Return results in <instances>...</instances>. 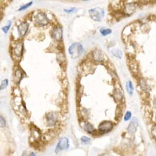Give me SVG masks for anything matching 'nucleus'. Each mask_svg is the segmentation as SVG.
I'll return each mask as SVG.
<instances>
[{
  "label": "nucleus",
  "mask_w": 156,
  "mask_h": 156,
  "mask_svg": "<svg viewBox=\"0 0 156 156\" xmlns=\"http://www.w3.org/2000/svg\"><path fill=\"white\" fill-rule=\"evenodd\" d=\"M89 59L95 64L104 63L107 60L106 54L99 48H95L91 50L89 55Z\"/></svg>",
  "instance_id": "7ed1b4c3"
},
{
  "label": "nucleus",
  "mask_w": 156,
  "mask_h": 156,
  "mask_svg": "<svg viewBox=\"0 0 156 156\" xmlns=\"http://www.w3.org/2000/svg\"><path fill=\"white\" fill-rule=\"evenodd\" d=\"M6 126V120L2 115H0V128H3Z\"/></svg>",
  "instance_id": "7c9ffc66"
},
{
  "label": "nucleus",
  "mask_w": 156,
  "mask_h": 156,
  "mask_svg": "<svg viewBox=\"0 0 156 156\" xmlns=\"http://www.w3.org/2000/svg\"><path fill=\"white\" fill-rule=\"evenodd\" d=\"M50 36L55 43L60 45L63 41V29L59 24L53 25L50 31Z\"/></svg>",
  "instance_id": "39448f33"
},
{
  "label": "nucleus",
  "mask_w": 156,
  "mask_h": 156,
  "mask_svg": "<svg viewBox=\"0 0 156 156\" xmlns=\"http://www.w3.org/2000/svg\"><path fill=\"white\" fill-rule=\"evenodd\" d=\"M30 30V23L28 20L20 22V24L16 26V31H17V34L20 38H25L28 35V32Z\"/></svg>",
  "instance_id": "9b49d317"
},
{
  "label": "nucleus",
  "mask_w": 156,
  "mask_h": 156,
  "mask_svg": "<svg viewBox=\"0 0 156 156\" xmlns=\"http://www.w3.org/2000/svg\"><path fill=\"white\" fill-rule=\"evenodd\" d=\"M137 83H138V86L140 87V90L143 91V92L148 93L149 91H151L152 90V87H151L150 84H148V81H147L144 77H139L138 81H137Z\"/></svg>",
  "instance_id": "dca6fc26"
},
{
  "label": "nucleus",
  "mask_w": 156,
  "mask_h": 156,
  "mask_svg": "<svg viewBox=\"0 0 156 156\" xmlns=\"http://www.w3.org/2000/svg\"><path fill=\"white\" fill-rule=\"evenodd\" d=\"M82 2H87V1H90V0H81Z\"/></svg>",
  "instance_id": "e433bc0d"
},
{
  "label": "nucleus",
  "mask_w": 156,
  "mask_h": 156,
  "mask_svg": "<svg viewBox=\"0 0 156 156\" xmlns=\"http://www.w3.org/2000/svg\"><path fill=\"white\" fill-rule=\"evenodd\" d=\"M56 60H57L58 63L61 66H66V56L63 51L59 50L56 53Z\"/></svg>",
  "instance_id": "f3484780"
},
{
  "label": "nucleus",
  "mask_w": 156,
  "mask_h": 156,
  "mask_svg": "<svg viewBox=\"0 0 156 156\" xmlns=\"http://www.w3.org/2000/svg\"><path fill=\"white\" fill-rule=\"evenodd\" d=\"M99 31L102 37H107L113 33V30L109 28H106V27H102L99 28Z\"/></svg>",
  "instance_id": "412c9836"
},
{
  "label": "nucleus",
  "mask_w": 156,
  "mask_h": 156,
  "mask_svg": "<svg viewBox=\"0 0 156 156\" xmlns=\"http://www.w3.org/2000/svg\"><path fill=\"white\" fill-rule=\"evenodd\" d=\"M110 52L115 58H116V59H122V52L120 49H119V48H116V47H114L111 49Z\"/></svg>",
  "instance_id": "aec40b11"
},
{
  "label": "nucleus",
  "mask_w": 156,
  "mask_h": 156,
  "mask_svg": "<svg viewBox=\"0 0 156 156\" xmlns=\"http://www.w3.org/2000/svg\"><path fill=\"white\" fill-rule=\"evenodd\" d=\"M64 12L66 13H68V14H71V13H75L78 11V9L77 7H70V8H68V9H64L63 10Z\"/></svg>",
  "instance_id": "c85d7f7f"
},
{
  "label": "nucleus",
  "mask_w": 156,
  "mask_h": 156,
  "mask_svg": "<svg viewBox=\"0 0 156 156\" xmlns=\"http://www.w3.org/2000/svg\"><path fill=\"white\" fill-rule=\"evenodd\" d=\"M69 147H70L69 139L68 138V137H60L59 140H58L56 145H55V154H59V152L68 150L69 148Z\"/></svg>",
  "instance_id": "1a4fd4ad"
},
{
  "label": "nucleus",
  "mask_w": 156,
  "mask_h": 156,
  "mask_svg": "<svg viewBox=\"0 0 156 156\" xmlns=\"http://www.w3.org/2000/svg\"><path fill=\"white\" fill-rule=\"evenodd\" d=\"M80 141H81V144H82V145H84L85 146V145H88V144H91V139L89 137L84 135V136H82L81 137Z\"/></svg>",
  "instance_id": "393cba45"
},
{
  "label": "nucleus",
  "mask_w": 156,
  "mask_h": 156,
  "mask_svg": "<svg viewBox=\"0 0 156 156\" xmlns=\"http://www.w3.org/2000/svg\"><path fill=\"white\" fill-rule=\"evenodd\" d=\"M32 21L34 25L38 28H46L52 24L51 19L49 15L44 11H38L34 14L32 17Z\"/></svg>",
  "instance_id": "f257e3e1"
},
{
  "label": "nucleus",
  "mask_w": 156,
  "mask_h": 156,
  "mask_svg": "<svg viewBox=\"0 0 156 156\" xmlns=\"http://www.w3.org/2000/svg\"><path fill=\"white\" fill-rule=\"evenodd\" d=\"M132 118H133L132 112L130 110L126 111L124 114H123V116H122V119H123L124 122H130Z\"/></svg>",
  "instance_id": "b1692460"
},
{
  "label": "nucleus",
  "mask_w": 156,
  "mask_h": 156,
  "mask_svg": "<svg viewBox=\"0 0 156 156\" xmlns=\"http://www.w3.org/2000/svg\"><path fill=\"white\" fill-rule=\"evenodd\" d=\"M90 116V112L87 109L83 108L80 110V118L81 119H88Z\"/></svg>",
  "instance_id": "4be33fe9"
},
{
  "label": "nucleus",
  "mask_w": 156,
  "mask_h": 156,
  "mask_svg": "<svg viewBox=\"0 0 156 156\" xmlns=\"http://www.w3.org/2000/svg\"><path fill=\"white\" fill-rule=\"evenodd\" d=\"M152 106H153L154 109H156V97L154 98L153 100H152Z\"/></svg>",
  "instance_id": "473e14b6"
},
{
  "label": "nucleus",
  "mask_w": 156,
  "mask_h": 156,
  "mask_svg": "<svg viewBox=\"0 0 156 156\" xmlns=\"http://www.w3.org/2000/svg\"><path fill=\"white\" fill-rule=\"evenodd\" d=\"M139 126V121L137 117H133L129 122V124L127 127V132L130 134H134L137 132Z\"/></svg>",
  "instance_id": "2eb2a0df"
},
{
  "label": "nucleus",
  "mask_w": 156,
  "mask_h": 156,
  "mask_svg": "<svg viewBox=\"0 0 156 156\" xmlns=\"http://www.w3.org/2000/svg\"><path fill=\"white\" fill-rule=\"evenodd\" d=\"M61 122V114L57 111H49L45 115V122L49 128H55Z\"/></svg>",
  "instance_id": "f03ea898"
},
{
  "label": "nucleus",
  "mask_w": 156,
  "mask_h": 156,
  "mask_svg": "<svg viewBox=\"0 0 156 156\" xmlns=\"http://www.w3.org/2000/svg\"><path fill=\"white\" fill-rule=\"evenodd\" d=\"M31 136L35 140H38L41 137V132L36 127H33L31 128Z\"/></svg>",
  "instance_id": "5701e85b"
},
{
  "label": "nucleus",
  "mask_w": 156,
  "mask_h": 156,
  "mask_svg": "<svg viewBox=\"0 0 156 156\" xmlns=\"http://www.w3.org/2000/svg\"><path fill=\"white\" fill-rule=\"evenodd\" d=\"M125 87H126V91H127V94H128L131 97V96H133V95H134V83L132 82V81L128 80V81L126 82Z\"/></svg>",
  "instance_id": "a211bd4d"
},
{
  "label": "nucleus",
  "mask_w": 156,
  "mask_h": 156,
  "mask_svg": "<svg viewBox=\"0 0 156 156\" xmlns=\"http://www.w3.org/2000/svg\"><path fill=\"white\" fill-rule=\"evenodd\" d=\"M140 2H149L150 0H140Z\"/></svg>",
  "instance_id": "c9c22d12"
},
{
  "label": "nucleus",
  "mask_w": 156,
  "mask_h": 156,
  "mask_svg": "<svg viewBox=\"0 0 156 156\" xmlns=\"http://www.w3.org/2000/svg\"><path fill=\"white\" fill-rule=\"evenodd\" d=\"M9 24L7 25L4 26V27H2V31L4 32L5 34H8L9 31H10V28H11V26H12V22L11 21H8Z\"/></svg>",
  "instance_id": "c756f323"
},
{
  "label": "nucleus",
  "mask_w": 156,
  "mask_h": 156,
  "mask_svg": "<svg viewBox=\"0 0 156 156\" xmlns=\"http://www.w3.org/2000/svg\"><path fill=\"white\" fill-rule=\"evenodd\" d=\"M137 3L135 2H128L123 6L122 12L124 16H131L136 12Z\"/></svg>",
  "instance_id": "ddd939ff"
},
{
  "label": "nucleus",
  "mask_w": 156,
  "mask_h": 156,
  "mask_svg": "<svg viewBox=\"0 0 156 156\" xmlns=\"http://www.w3.org/2000/svg\"><path fill=\"white\" fill-rule=\"evenodd\" d=\"M112 97L117 104L123 103L124 101V92L120 87H115L112 92Z\"/></svg>",
  "instance_id": "f8f14e48"
},
{
  "label": "nucleus",
  "mask_w": 156,
  "mask_h": 156,
  "mask_svg": "<svg viewBox=\"0 0 156 156\" xmlns=\"http://www.w3.org/2000/svg\"><path fill=\"white\" fill-rule=\"evenodd\" d=\"M151 132H152V137H153L156 140V124H154L153 126H152Z\"/></svg>",
  "instance_id": "2f4dec72"
},
{
  "label": "nucleus",
  "mask_w": 156,
  "mask_h": 156,
  "mask_svg": "<svg viewBox=\"0 0 156 156\" xmlns=\"http://www.w3.org/2000/svg\"><path fill=\"white\" fill-rule=\"evenodd\" d=\"M8 85H9V80L7 79V78L2 80L1 84H0V91H3V90H5L6 87H8Z\"/></svg>",
  "instance_id": "a878e982"
},
{
  "label": "nucleus",
  "mask_w": 156,
  "mask_h": 156,
  "mask_svg": "<svg viewBox=\"0 0 156 156\" xmlns=\"http://www.w3.org/2000/svg\"><path fill=\"white\" fill-rule=\"evenodd\" d=\"M90 17L95 22H101L103 17L105 16V11L100 7H95L88 10Z\"/></svg>",
  "instance_id": "6e6552de"
},
{
  "label": "nucleus",
  "mask_w": 156,
  "mask_h": 156,
  "mask_svg": "<svg viewBox=\"0 0 156 156\" xmlns=\"http://www.w3.org/2000/svg\"><path fill=\"white\" fill-rule=\"evenodd\" d=\"M125 109V105H123V103H120L118 104L116 109V118L117 119H120L122 116H123V109Z\"/></svg>",
  "instance_id": "6ab92c4d"
},
{
  "label": "nucleus",
  "mask_w": 156,
  "mask_h": 156,
  "mask_svg": "<svg viewBox=\"0 0 156 156\" xmlns=\"http://www.w3.org/2000/svg\"><path fill=\"white\" fill-rule=\"evenodd\" d=\"M28 156H37V155H36V153H34V152H31V153L28 154Z\"/></svg>",
  "instance_id": "f704fd0d"
},
{
  "label": "nucleus",
  "mask_w": 156,
  "mask_h": 156,
  "mask_svg": "<svg viewBox=\"0 0 156 156\" xmlns=\"http://www.w3.org/2000/svg\"><path fill=\"white\" fill-rule=\"evenodd\" d=\"M80 127L81 129L87 133L88 134L91 135H96L97 134V129L91 123L88 119H81L80 121Z\"/></svg>",
  "instance_id": "9d476101"
},
{
  "label": "nucleus",
  "mask_w": 156,
  "mask_h": 156,
  "mask_svg": "<svg viewBox=\"0 0 156 156\" xmlns=\"http://www.w3.org/2000/svg\"><path fill=\"white\" fill-rule=\"evenodd\" d=\"M21 156H28V153L27 151H24L23 153H22V155Z\"/></svg>",
  "instance_id": "72a5a7b5"
},
{
  "label": "nucleus",
  "mask_w": 156,
  "mask_h": 156,
  "mask_svg": "<svg viewBox=\"0 0 156 156\" xmlns=\"http://www.w3.org/2000/svg\"><path fill=\"white\" fill-rule=\"evenodd\" d=\"M32 5H33V1H31V2H28V3H26V4L22 5V6L20 7V8H19L18 11H23V10H27V9H28V8H29V7H31V6Z\"/></svg>",
  "instance_id": "cd10ccee"
},
{
  "label": "nucleus",
  "mask_w": 156,
  "mask_h": 156,
  "mask_svg": "<svg viewBox=\"0 0 156 156\" xmlns=\"http://www.w3.org/2000/svg\"><path fill=\"white\" fill-rule=\"evenodd\" d=\"M12 55L16 60H20L24 52V42L22 40H18L15 42L12 47Z\"/></svg>",
  "instance_id": "0eeeda50"
},
{
  "label": "nucleus",
  "mask_w": 156,
  "mask_h": 156,
  "mask_svg": "<svg viewBox=\"0 0 156 156\" xmlns=\"http://www.w3.org/2000/svg\"><path fill=\"white\" fill-rule=\"evenodd\" d=\"M84 48L82 43L75 42L70 44L68 47V53L72 59H77L84 54Z\"/></svg>",
  "instance_id": "20e7f679"
},
{
  "label": "nucleus",
  "mask_w": 156,
  "mask_h": 156,
  "mask_svg": "<svg viewBox=\"0 0 156 156\" xmlns=\"http://www.w3.org/2000/svg\"><path fill=\"white\" fill-rule=\"evenodd\" d=\"M20 112L22 113V115H24V116H27V115H28V109H27V107H26L24 102H23V104L20 105Z\"/></svg>",
  "instance_id": "bb28decb"
},
{
  "label": "nucleus",
  "mask_w": 156,
  "mask_h": 156,
  "mask_svg": "<svg viewBox=\"0 0 156 156\" xmlns=\"http://www.w3.org/2000/svg\"><path fill=\"white\" fill-rule=\"evenodd\" d=\"M25 76L26 74L25 72L24 71V69H21V68L19 67V66L14 69L13 82L14 84H15V85L20 84V82L22 81V80L24 79Z\"/></svg>",
  "instance_id": "4468645a"
},
{
  "label": "nucleus",
  "mask_w": 156,
  "mask_h": 156,
  "mask_svg": "<svg viewBox=\"0 0 156 156\" xmlns=\"http://www.w3.org/2000/svg\"><path fill=\"white\" fill-rule=\"evenodd\" d=\"M115 127V122L112 120H103L99 122L97 128V134L100 135H104L109 134L113 131Z\"/></svg>",
  "instance_id": "423d86ee"
}]
</instances>
